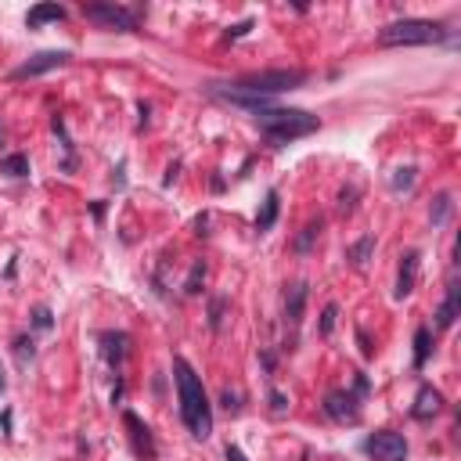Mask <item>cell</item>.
<instances>
[{"mask_svg":"<svg viewBox=\"0 0 461 461\" xmlns=\"http://www.w3.org/2000/svg\"><path fill=\"white\" fill-rule=\"evenodd\" d=\"M4 386H8V379H4V368H0V393H4Z\"/></svg>","mask_w":461,"mask_h":461,"instance_id":"obj_34","label":"cell"},{"mask_svg":"<svg viewBox=\"0 0 461 461\" xmlns=\"http://www.w3.org/2000/svg\"><path fill=\"white\" fill-rule=\"evenodd\" d=\"M202 281H205V263L195 260L192 274H187V281H184V296H198V292H202Z\"/></svg>","mask_w":461,"mask_h":461,"instance_id":"obj_23","label":"cell"},{"mask_svg":"<svg viewBox=\"0 0 461 461\" xmlns=\"http://www.w3.org/2000/svg\"><path fill=\"white\" fill-rule=\"evenodd\" d=\"M458 313H461V285H458V278H451L447 281V299L436 306V328H451Z\"/></svg>","mask_w":461,"mask_h":461,"instance_id":"obj_13","label":"cell"},{"mask_svg":"<svg viewBox=\"0 0 461 461\" xmlns=\"http://www.w3.org/2000/svg\"><path fill=\"white\" fill-rule=\"evenodd\" d=\"M310 79L306 69H256V72H242L230 83H217L224 91H235V94H249V97H274L285 91H296Z\"/></svg>","mask_w":461,"mask_h":461,"instance_id":"obj_3","label":"cell"},{"mask_svg":"<svg viewBox=\"0 0 461 461\" xmlns=\"http://www.w3.org/2000/svg\"><path fill=\"white\" fill-rule=\"evenodd\" d=\"M256 127L274 148H285V144L299 141V137L318 134L321 119L303 109H263V112H256Z\"/></svg>","mask_w":461,"mask_h":461,"instance_id":"obj_2","label":"cell"},{"mask_svg":"<svg viewBox=\"0 0 461 461\" xmlns=\"http://www.w3.org/2000/svg\"><path fill=\"white\" fill-rule=\"evenodd\" d=\"M0 144H4V130H0Z\"/></svg>","mask_w":461,"mask_h":461,"instance_id":"obj_35","label":"cell"},{"mask_svg":"<svg viewBox=\"0 0 461 461\" xmlns=\"http://www.w3.org/2000/svg\"><path fill=\"white\" fill-rule=\"evenodd\" d=\"M69 11L61 8V4H36V8H29V15H26V26L29 29H40V26H47V22H61Z\"/></svg>","mask_w":461,"mask_h":461,"instance_id":"obj_15","label":"cell"},{"mask_svg":"<svg viewBox=\"0 0 461 461\" xmlns=\"http://www.w3.org/2000/svg\"><path fill=\"white\" fill-rule=\"evenodd\" d=\"M224 454H227V461H249V458H245V454H242L238 447H227Z\"/></svg>","mask_w":461,"mask_h":461,"instance_id":"obj_32","label":"cell"},{"mask_svg":"<svg viewBox=\"0 0 461 461\" xmlns=\"http://www.w3.org/2000/svg\"><path fill=\"white\" fill-rule=\"evenodd\" d=\"M224 310H227V299H224V296H213V299H209V328H213V331L224 328Z\"/></svg>","mask_w":461,"mask_h":461,"instance_id":"obj_25","label":"cell"},{"mask_svg":"<svg viewBox=\"0 0 461 461\" xmlns=\"http://www.w3.org/2000/svg\"><path fill=\"white\" fill-rule=\"evenodd\" d=\"M123 425L130 429V444H134V454L141 458V461H155V439H152V429L141 422V418L134 414V411H127L123 414Z\"/></svg>","mask_w":461,"mask_h":461,"instance_id":"obj_9","label":"cell"},{"mask_svg":"<svg viewBox=\"0 0 461 461\" xmlns=\"http://www.w3.org/2000/svg\"><path fill=\"white\" fill-rule=\"evenodd\" d=\"M407 439L404 432H393V429H379L364 439V454L371 461H407Z\"/></svg>","mask_w":461,"mask_h":461,"instance_id":"obj_6","label":"cell"},{"mask_svg":"<svg viewBox=\"0 0 461 461\" xmlns=\"http://www.w3.org/2000/svg\"><path fill=\"white\" fill-rule=\"evenodd\" d=\"M127 346H130L127 331H101V357L109 361V368H119L127 361Z\"/></svg>","mask_w":461,"mask_h":461,"instance_id":"obj_12","label":"cell"},{"mask_svg":"<svg viewBox=\"0 0 461 461\" xmlns=\"http://www.w3.org/2000/svg\"><path fill=\"white\" fill-rule=\"evenodd\" d=\"M33 328H36V331H51V328H54V313H51L47 303L33 306Z\"/></svg>","mask_w":461,"mask_h":461,"instance_id":"obj_24","label":"cell"},{"mask_svg":"<svg viewBox=\"0 0 461 461\" xmlns=\"http://www.w3.org/2000/svg\"><path fill=\"white\" fill-rule=\"evenodd\" d=\"M220 400H224V407H227L230 414H238V411H242V404H238V393H235V389H224V393H220Z\"/></svg>","mask_w":461,"mask_h":461,"instance_id":"obj_30","label":"cell"},{"mask_svg":"<svg viewBox=\"0 0 461 461\" xmlns=\"http://www.w3.org/2000/svg\"><path fill=\"white\" fill-rule=\"evenodd\" d=\"M325 414L339 425H357L361 422V396L353 389H331L325 396Z\"/></svg>","mask_w":461,"mask_h":461,"instance_id":"obj_7","label":"cell"},{"mask_svg":"<svg viewBox=\"0 0 461 461\" xmlns=\"http://www.w3.org/2000/svg\"><path fill=\"white\" fill-rule=\"evenodd\" d=\"M335 321H339V303H328V306L321 310V325H318V331L325 335V339L335 331Z\"/></svg>","mask_w":461,"mask_h":461,"instance_id":"obj_26","label":"cell"},{"mask_svg":"<svg viewBox=\"0 0 461 461\" xmlns=\"http://www.w3.org/2000/svg\"><path fill=\"white\" fill-rule=\"evenodd\" d=\"M278 213H281V198H278V192H267L263 209L256 213V230H260V235H267V230L278 224Z\"/></svg>","mask_w":461,"mask_h":461,"instance_id":"obj_16","label":"cell"},{"mask_svg":"<svg viewBox=\"0 0 461 461\" xmlns=\"http://www.w3.org/2000/svg\"><path fill=\"white\" fill-rule=\"evenodd\" d=\"M414 180H418V170H414V166H404V170H396L389 177V187H393V192H411Z\"/></svg>","mask_w":461,"mask_h":461,"instance_id":"obj_22","label":"cell"},{"mask_svg":"<svg viewBox=\"0 0 461 461\" xmlns=\"http://www.w3.org/2000/svg\"><path fill=\"white\" fill-rule=\"evenodd\" d=\"M173 386H177V400H180V418L187 432L195 439L213 436V404L205 396V386L198 379V371L187 364L184 357H173Z\"/></svg>","mask_w":461,"mask_h":461,"instance_id":"obj_1","label":"cell"},{"mask_svg":"<svg viewBox=\"0 0 461 461\" xmlns=\"http://www.w3.org/2000/svg\"><path fill=\"white\" fill-rule=\"evenodd\" d=\"M249 29H253V18H245V22H238V26H230V29H227V40H238V36H245Z\"/></svg>","mask_w":461,"mask_h":461,"instance_id":"obj_31","label":"cell"},{"mask_svg":"<svg viewBox=\"0 0 461 461\" xmlns=\"http://www.w3.org/2000/svg\"><path fill=\"white\" fill-rule=\"evenodd\" d=\"M267 400H270V411H274V414H285V411H288V396H285L281 389H270Z\"/></svg>","mask_w":461,"mask_h":461,"instance_id":"obj_29","label":"cell"},{"mask_svg":"<svg viewBox=\"0 0 461 461\" xmlns=\"http://www.w3.org/2000/svg\"><path fill=\"white\" fill-rule=\"evenodd\" d=\"M177 170H180V162H173L170 170H166V184H173V177H177Z\"/></svg>","mask_w":461,"mask_h":461,"instance_id":"obj_33","label":"cell"},{"mask_svg":"<svg viewBox=\"0 0 461 461\" xmlns=\"http://www.w3.org/2000/svg\"><path fill=\"white\" fill-rule=\"evenodd\" d=\"M69 58H72L69 51H40V54H33L29 61H22V65L11 72V79H33V76H44V72H51V69H61Z\"/></svg>","mask_w":461,"mask_h":461,"instance_id":"obj_8","label":"cell"},{"mask_svg":"<svg viewBox=\"0 0 461 461\" xmlns=\"http://www.w3.org/2000/svg\"><path fill=\"white\" fill-rule=\"evenodd\" d=\"M15 357H18V364H29L36 357V346H33L29 335H18V339H15Z\"/></svg>","mask_w":461,"mask_h":461,"instance_id":"obj_27","label":"cell"},{"mask_svg":"<svg viewBox=\"0 0 461 461\" xmlns=\"http://www.w3.org/2000/svg\"><path fill=\"white\" fill-rule=\"evenodd\" d=\"M451 33L447 26L432 22V18H400V22H389L379 33L382 47H422V44H444Z\"/></svg>","mask_w":461,"mask_h":461,"instance_id":"obj_4","label":"cell"},{"mask_svg":"<svg viewBox=\"0 0 461 461\" xmlns=\"http://www.w3.org/2000/svg\"><path fill=\"white\" fill-rule=\"evenodd\" d=\"M371 249H375V235H364L361 242H353V245L346 249V260H350L353 267H364L368 256H371Z\"/></svg>","mask_w":461,"mask_h":461,"instance_id":"obj_19","label":"cell"},{"mask_svg":"<svg viewBox=\"0 0 461 461\" xmlns=\"http://www.w3.org/2000/svg\"><path fill=\"white\" fill-rule=\"evenodd\" d=\"M0 173H4V177H29V159H26V155H8V159H0Z\"/></svg>","mask_w":461,"mask_h":461,"instance_id":"obj_21","label":"cell"},{"mask_svg":"<svg viewBox=\"0 0 461 461\" xmlns=\"http://www.w3.org/2000/svg\"><path fill=\"white\" fill-rule=\"evenodd\" d=\"M429 353H432V328H418L414 331V371H422L425 361H429Z\"/></svg>","mask_w":461,"mask_h":461,"instance_id":"obj_17","label":"cell"},{"mask_svg":"<svg viewBox=\"0 0 461 461\" xmlns=\"http://www.w3.org/2000/svg\"><path fill=\"white\" fill-rule=\"evenodd\" d=\"M357 195H361V192H357L353 184L343 187V195H339V213H353V205H357Z\"/></svg>","mask_w":461,"mask_h":461,"instance_id":"obj_28","label":"cell"},{"mask_svg":"<svg viewBox=\"0 0 461 461\" xmlns=\"http://www.w3.org/2000/svg\"><path fill=\"white\" fill-rule=\"evenodd\" d=\"M306 296H310V285H306V281H296V285L285 292V321H288V325H299V321H303Z\"/></svg>","mask_w":461,"mask_h":461,"instance_id":"obj_14","label":"cell"},{"mask_svg":"<svg viewBox=\"0 0 461 461\" xmlns=\"http://www.w3.org/2000/svg\"><path fill=\"white\" fill-rule=\"evenodd\" d=\"M318 235H321V217L318 220H310L306 227H303V235L292 242V253H299V256H306L310 249H313V242H318Z\"/></svg>","mask_w":461,"mask_h":461,"instance_id":"obj_18","label":"cell"},{"mask_svg":"<svg viewBox=\"0 0 461 461\" xmlns=\"http://www.w3.org/2000/svg\"><path fill=\"white\" fill-rule=\"evenodd\" d=\"M83 15L104 29H116V33H137V22H141L137 8L112 4V0H104V4H83Z\"/></svg>","mask_w":461,"mask_h":461,"instance_id":"obj_5","label":"cell"},{"mask_svg":"<svg viewBox=\"0 0 461 461\" xmlns=\"http://www.w3.org/2000/svg\"><path fill=\"white\" fill-rule=\"evenodd\" d=\"M451 209H454V198H451V192H439L436 198H432V227H444L447 224V217H451Z\"/></svg>","mask_w":461,"mask_h":461,"instance_id":"obj_20","label":"cell"},{"mask_svg":"<svg viewBox=\"0 0 461 461\" xmlns=\"http://www.w3.org/2000/svg\"><path fill=\"white\" fill-rule=\"evenodd\" d=\"M444 411V393H439L436 386H422L418 389V396H414V407H411V414L418 418V422H432V418Z\"/></svg>","mask_w":461,"mask_h":461,"instance_id":"obj_11","label":"cell"},{"mask_svg":"<svg viewBox=\"0 0 461 461\" xmlns=\"http://www.w3.org/2000/svg\"><path fill=\"white\" fill-rule=\"evenodd\" d=\"M418 260H422V253L418 249H407V253L400 256V270H396V288L393 296L396 299H407L414 292V281H418Z\"/></svg>","mask_w":461,"mask_h":461,"instance_id":"obj_10","label":"cell"}]
</instances>
